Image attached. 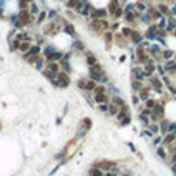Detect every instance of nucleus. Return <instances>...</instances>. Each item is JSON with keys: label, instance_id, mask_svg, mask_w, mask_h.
<instances>
[{"label": "nucleus", "instance_id": "1", "mask_svg": "<svg viewBox=\"0 0 176 176\" xmlns=\"http://www.w3.org/2000/svg\"><path fill=\"white\" fill-rule=\"evenodd\" d=\"M51 84L56 87V88H66L70 87L71 84V77H70V73H65V71H59L56 74V77L51 80Z\"/></svg>", "mask_w": 176, "mask_h": 176}, {"label": "nucleus", "instance_id": "2", "mask_svg": "<svg viewBox=\"0 0 176 176\" xmlns=\"http://www.w3.org/2000/svg\"><path fill=\"white\" fill-rule=\"evenodd\" d=\"M148 85L151 87V90L158 91L159 94H162V93H164V88H165V85H164V82H162V77H161V76H158L156 73H154L153 76H150V77H148Z\"/></svg>", "mask_w": 176, "mask_h": 176}, {"label": "nucleus", "instance_id": "3", "mask_svg": "<svg viewBox=\"0 0 176 176\" xmlns=\"http://www.w3.org/2000/svg\"><path fill=\"white\" fill-rule=\"evenodd\" d=\"M40 54H42V46L37 45V43H32L30 51L26 53V54H23V59L28 63H34V60L37 59V56H40Z\"/></svg>", "mask_w": 176, "mask_h": 176}, {"label": "nucleus", "instance_id": "4", "mask_svg": "<svg viewBox=\"0 0 176 176\" xmlns=\"http://www.w3.org/2000/svg\"><path fill=\"white\" fill-rule=\"evenodd\" d=\"M158 31H159L158 25L156 23H151V25H148V28L145 30L144 37L148 39V40H156L158 39Z\"/></svg>", "mask_w": 176, "mask_h": 176}, {"label": "nucleus", "instance_id": "5", "mask_svg": "<svg viewBox=\"0 0 176 176\" xmlns=\"http://www.w3.org/2000/svg\"><path fill=\"white\" fill-rule=\"evenodd\" d=\"M131 79H136V80H142L144 82V79H147L145 73H144V66L142 65H134L131 68Z\"/></svg>", "mask_w": 176, "mask_h": 176}, {"label": "nucleus", "instance_id": "6", "mask_svg": "<svg viewBox=\"0 0 176 176\" xmlns=\"http://www.w3.org/2000/svg\"><path fill=\"white\" fill-rule=\"evenodd\" d=\"M142 39H144V34H142V32L139 31V30H136V28H134L133 30V32H131V36H130V39H128V40H130V43H133V45H141L142 42H144V40H142Z\"/></svg>", "mask_w": 176, "mask_h": 176}, {"label": "nucleus", "instance_id": "7", "mask_svg": "<svg viewBox=\"0 0 176 176\" xmlns=\"http://www.w3.org/2000/svg\"><path fill=\"white\" fill-rule=\"evenodd\" d=\"M164 68H165V73L168 76H176V60L172 59V60H165L164 63Z\"/></svg>", "mask_w": 176, "mask_h": 176}, {"label": "nucleus", "instance_id": "8", "mask_svg": "<svg viewBox=\"0 0 176 176\" xmlns=\"http://www.w3.org/2000/svg\"><path fill=\"white\" fill-rule=\"evenodd\" d=\"M93 99H94V102H96L97 105H100V104H110L111 96H110L108 93H104V94H93Z\"/></svg>", "mask_w": 176, "mask_h": 176}, {"label": "nucleus", "instance_id": "9", "mask_svg": "<svg viewBox=\"0 0 176 176\" xmlns=\"http://www.w3.org/2000/svg\"><path fill=\"white\" fill-rule=\"evenodd\" d=\"M175 141H176V133H165V134H162V145H173L175 144Z\"/></svg>", "mask_w": 176, "mask_h": 176}, {"label": "nucleus", "instance_id": "10", "mask_svg": "<svg viewBox=\"0 0 176 176\" xmlns=\"http://www.w3.org/2000/svg\"><path fill=\"white\" fill-rule=\"evenodd\" d=\"M93 167H97L102 172H110L111 168H114V162H111V161H99L97 164L93 165Z\"/></svg>", "mask_w": 176, "mask_h": 176}, {"label": "nucleus", "instance_id": "11", "mask_svg": "<svg viewBox=\"0 0 176 176\" xmlns=\"http://www.w3.org/2000/svg\"><path fill=\"white\" fill-rule=\"evenodd\" d=\"M150 93H151V87H150V85H145V87L138 93V96H139V99H141V102H145L147 99H150Z\"/></svg>", "mask_w": 176, "mask_h": 176}, {"label": "nucleus", "instance_id": "12", "mask_svg": "<svg viewBox=\"0 0 176 176\" xmlns=\"http://www.w3.org/2000/svg\"><path fill=\"white\" fill-rule=\"evenodd\" d=\"M32 65H34V68H36V70L42 71L45 66H46V59L42 56V54H40V56H37V59L34 60V63H32Z\"/></svg>", "mask_w": 176, "mask_h": 176}, {"label": "nucleus", "instance_id": "13", "mask_svg": "<svg viewBox=\"0 0 176 176\" xmlns=\"http://www.w3.org/2000/svg\"><path fill=\"white\" fill-rule=\"evenodd\" d=\"M156 8H158V11L162 14V17H172V16H173V14H172V11H170V8H168L165 3H159Z\"/></svg>", "mask_w": 176, "mask_h": 176}, {"label": "nucleus", "instance_id": "14", "mask_svg": "<svg viewBox=\"0 0 176 176\" xmlns=\"http://www.w3.org/2000/svg\"><path fill=\"white\" fill-rule=\"evenodd\" d=\"M127 116H130V108H128V105H124V107H120V110H119V113H118V120L120 122L122 119H125Z\"/></svg>", "mask_w": 176, "mask_h": 176}, {"label": "nucleus", "instance_id": "15", "mask_svg": "<svg viewBox=\"0 0 176 176\" xmlns=\"http://www.w3.org/2000/svg\"><path fill=\"white\" fill-rule=\"evenodd\" d=\"M175 50H172V48H164L162 50V60H172V59H175Z\"/></svg>", "mask_w": 176, "mask_h": 176}, {"label": "nucleus", "instance_id": "16", "mask_svg": "<svg viewBox=\"0 0 176 176\" xmlns=\"http://www.w3.org/2000/svg\"><path fill=\"white\" fill-rule=\"evenodd\" d=\"M144 87H145V85H144V82H142V80L131 79V90H133L134 93H139V91H141Z\"/></svg>", "mask_w": 176, "mask_h": 176}, {"label": "nucleus", "instance_id": "17", "mask_svg": "<svg viewBox=\"0 0 176 176\" xmlns=\"http://www.w3.org/2000/svg\"><path fill=\"white\" fill-rule=\"evenodd\" d=\"M118 8H119V2H118V0H111V2L108 3V6H107V11H108V14H110V16H113Z\"/></svg>", "mask_w": 176, "mask_h": 176}, {"label": "nucleus", "instance_id": "18", "mask_svg": "<svg viewBox=\"0 0 176 176\" xmlns=\"http://www.w3.org/2000/svg\"><path fill=\"white\" fill-rule=\"evenodd\" d=\"M45 68H48L51 73L57 74V73L60 71V65H59V62H46V66H45Z\"/></svg>", "mask_w": 176, "mask_h": 176}, {"label": "nucleus", "instance_id": "19", "mask_svg": "<svg viewBox=\"0 0 176 176\" xmlns=\"http://www.w3.org/2000/svg\"><path fill=\"white\" fill-rule=\"evenodd\" d=\"M110 102H111V104H116L118 107H124V105H127V104L124 102V99L120 97L119 94H113L111 99H110Z\"/></svg>", "mask_w": 176, "mask_h": 176}, {"label": "nucleus", "instance_id": "20", "mask_svg": "<svg viewBox=\"0 0 176 176\" xmlns=\"http://www.w3.org/2000/svg\"><path fill=\"white\" fill-rule=\"evenodd\" d=\"M96 87H97V82H96V80H93V79H88V80H87L85 91H88V93H93L94 90H96Z\"/></svg>", "mask_w": 176, "mask_h": 176}, {"label": "nucleus", "instance_id": "21", "mask_svg": "<svg viewBox=\"0 0 176 176\" xmlns=\"http://www.w3.org/2000/svg\"><path fill=\"white\" fill-rule=\"evenodd\" d=\"M119 110H120V107H118L116 104H108V114L110 116H118V113H119Z\"/></svg>", "mask_w": 176, "mask_h": 176}, {"label": "nucleus", "instance_id": "22", "mask_svg": "<svg viewBox=\"0 0 176 176\" xmlns=\"http://www.w3.org/2000/svg\"><path fill=\"white\" fill-rule=\"evenodd\" d=\"M87 63H88V66L97 65V63H99V62H97V57L94 56L93 53H87Z\"/></svg>", "mask_w": 176, "mask_h": 176}, {"label": "nucleus", "instance_id": "23", "mask_svg": "<svg viewBox=\"0 0 176 176\" xmlns=\"http://www.w3.org/2000/svg\"><path fill=\"white\" fill-rule=\"evenodd\" d=\"M71 48H73L74 51H85V45H84V42H82V40L76 39V40H74V43H73V46H71Z\"/></svg>", "mask_w": 176, "mask_h": 176}, {"label": "nucleus", "instance_id": "24", "mask_svg": "<svg viewBox=\"0 0 176 176\" xmlns=\"http://www.w3.org/2000/svg\"><path fill=\"white\" fill-rule=\"evenodd\" d=\"M59 65H60V71H65V73H70V71H71V65H70L68 60L62 59V60L59 62Z\"/></svg>", "mask_w": 176, "mask_h": 176}, {"label": "nucleus", "instance_id": "25", "mask_svg": "<svg viewBox=\"0 0 176 176\" xmlns=\"http://www.w3.org/2000/svg\"><path fill=\"white\" fill-rule=\"evenodd\" d=\"M32 46V43L31 42H20V46H19V51L22 53V54H26L30 51V48Z\"/></svg>", "mask_w": 176, "mask_h": 176}, {"label": "nucleus", "instance_id": "26", "mask_svg": "<svg viewBox=\"0 0 176 176\" xmlns=\"http://www.w3.org/2000/svg\"><path fill=\"white\" fill-rule=\"evenodd\" d=\"M63 31L66 32V34H70V36H76V30H74V26L71 25V23H68V22H65V25H63Z\"/></svg>", "mask_w": 176, "mask_h": 176}, {"label": "nucleus", "instance_id": "27", "mask_svg": "<svg viewBox=\"0 0 176 176\" xmlns=\"http://www.w3.org/2000/svg\"><path fill=\"white\" fill-rule=\"evenodd\" d=\"M168 125H170V120H167L165 118L159 122V128H161V131H162V134H165V133H168Z\"/></svg>", "mask_w": 176, "mask_h": 176}, {"label": "nucleus", "instance_id": "28", "mask_svg": "<svg viewBox=\"0 0 176 176\" xmlns=\"http://www.w3.org/2000/svg\"><path fill=\"white\" fill-rule=\"evenodd\" d=\"M104 40H105V43H108V45L113 43V42H114V32H111L110 30L105 31V32H104Z\"/></svg>", "mask_w": 176, "mask_h": 176}, {"label": "nucleus", "instance_id": "29", "mask_svg": "<svg viewBox=\"0 0 176 176\" xmlns=\"http://www.w3.org/2000/svg\"><path fill=\"white\" fill-rule=\"evenodd\" d=\"M156 105H158V99H153V97L147 99L145 102H144V107H145V108H150V110H153Z\"/></svg>", "mask_w": 176, "mask_h": 176}, {"label": "nucleus", "instance_id": "30", "mask_svg": "<svg viewBox=\"0 0 176 176\" xmlns=\"http://www.w3.org/2000/svg\"><path fill=\"white\" fill-rule=\"evenodd\" d=\"M148 130H150L153 134H159V133H161L159 122H150V125H148Z\"/></svg>", "mask_w": 176, "mask_h": 176}, {"label": "nucleus", "instance_id": "31", "mask_svg": "<svg viewBox=\"0 0 176 176\" xmlns=\"http://www.w3.org/2000/svg\"><path fill=\"white\" fill-rule=\"evenodd\" d=\"M46 17H48L46 11H40V12H39V16H37V19H36V23H37V25H42L45 20H46Z\"/></svg>", "mask_w": 176, "mask_h": 176}, {"label": "nucleus", "instance_id": "32", "mask_svg": "<svg viewBox=\"0 0 176 176\" xmlns=\"http://www.w3.org/2000/svg\"><path fill=\"white\" fill-rule=\"evenodd\" d=\"M133 30L134 28H131V26H122V30H120V32L124 34V37H127V39H130V36H131V32H133Z\"/></svg>", "mask_w": 176, "mask_h": 176}, {"label": "nucleus", "instance_id": "33", "mask_svg": "<svg viewBox=\"0 0 176 176\" xmlns=\"http://www.w3.org/2000/svg\"><path fill=\"white\" fill-rule=\"evenodd\" d=\"M156 153H158V156H159L161 159H167V151H165V147H164V145H159V147L156 148Z\"/></svg>", "mask_w": 176, "mask_h": 176}, {"label": "nucleus", "instance_id": "34", "mask_svg": "<svg viewBox=\"0 0 176 176\" xmlns=\"http://www.w3.org/2000/svg\"><path fill=\"white\" fill-rule=\"evenodd\" d=\"M28 9H30V12H31L32 16H39V12H40V11H39V6H37L34 2H31V3H30Z\"/></svg>", "mask_w": 176, "mask_h": 176}, {"label": "nucleus", "instance_id": "35", "mask_svg": "<svg viewBox=\"0 0 176 176\" xmlns=\"http://www.w3.org/2000/svg\"><path fill=\"white\" fill-rule=\"evenodd\" d=\"M139 120H141V122H142V125H144V127H147L148 128V125H150V122H151V120H150V118H148V116H145V114H139Z\"/></svg>", "mask_w": 176, "mask_h": 176}, {"label": "nucleus", "instance_id": "36", "mask_svg": "<svg viewBox=\"0 0 176 176\" xmlns=\"http://www.w3.org/2000/svg\"><path fill=\"white\" fill-rule=\"evenodd\" d=\"M104 93H107V87L104 84H97V87H96V90L93 91V94H104Z\"/></svg>", "mask_w": 176, "mask_h": 176}, {"label": "nucleus", "instance_id": "37", "mask_svg": "<svg viewBox=\"0 0 176 176\" xmlns=\"http://www.w3.org/2000/svg\"><path fill=\"white\" fill-rule=\"evenodd\" d=\"M42 74H43V76H45L46 79H48V80H50V82H51V80H53L54 77H56V74H54V73H51L48 68H43V70H42Z\"/></svg>", "mask_w": 176, "mask_h": 176}, {"label": "nucleus", "instance_id": "38", "mask_svg": "<svg viewBox=\"0 0 176 176\" xmlns=\"http://www.w3.org/2000/svg\"><path fill=\"white\" fill-rule=\"evenodd\" d=\"M80 0H66V8L68 9H73V8H76V6L79 5Z\"/></svg>", "mask_w": 176, "mask_h": 176}, {"label": "nucleus", "instance_id": "39", "mask_svg": "<svg viewBox=\"0 0 176 176\" xmlns=\"http://www.w3.org/2000/svg\"><path fill=\"white\" fill-rule=\"evenodd\" d=\"M134 8H136L138 12H144V11L147 9V5H145V3H142V2H138L136 5H134Z\"/></svg>", "mask_w": 176, "mask_h": 176}, {"label": "nucleus", "instance_id": "40", "mask_svg": "<svg viewBox=\"0 0 176 176\" xmlns=\"http://www.w3.org/2000/svg\"><path fill=\"white\" fill-rule=\"evenodd\" d=\"M90 176H104V172L97 167H93V170L90 172Z\"/></svg>", "mask_w": 176, "mask_h": 176}, {"label": "nucleus", "instance_id": "41", "mask_svg": "<svg viewBox=\"0 0 176 176\" xmlns=\"http://www.w3.org/2000/svg\"><path fill=\"white\" fill-rule=\"evenodd\" d=\"M124 14H125V12H124V8H122V6H119V8L116 9V12L113 14V17H114V19H120Z\"/></svg>", "mask_w": 176, "mask_h": 176}, {"label": "nucleus", "instance_id": "42", "mask_svg": "<svg viewBox=\"0 0 176 176\" xmlns=\"http://www.w3.org/2000/svg\"><path fill=\"white\" fill-rule=\"evenodd\" d=\"M34 39H36V43H37V45H40V46H42L43 43L46 45V40H45V36H40V34H37V36H36Z\"/></svg>", "mask_w": 176, "mask_h": 176}, {"label": "nucleus", "instance_id": "43", "mask_svg": "<svg viewBox=\"0 0 176 176\" xmlns=\"http://www.w3.org/2000/svg\"><path fill=\"white\" fill-rule=\"evenodd\" d=\"M165 88H167V91H170L172 97H175V96H176V85H175V84H170V85H167Z\"/></svg>", "mask_w": 176, "mask_h": 176}, {"label": "nucleus", "instance_id": "44", "mask_svg": "<svg viewBox=\"0 0 176 176\" xmlns=\"http://www.w3.org/2000/svg\"><path fill=\"white\" fill-rule=\"evenodd\" d=\"M87 80L88 79H79L77 80V88H80L82 91H85V87H87Z\"/></svg>", "mask_w": 176, "mask_h": 176}, {"label": "nucleus", "instance_id": "45", "mask_svg": "<svg viewBox=\"0 0 176 176\" xmlns=\"http://www.w3.org/2000/svg\"><path fill=\"white\" fill-rule=\"evenodd\" d=\"M119 28H120V23H119V22H114V23L110 25V31H111V32H118Z\"/></svg>", "mask_w": 176, "mask_h": 176}, {"label": "nucleus", "instance_id": "46", "mask_svg": "<svg viewBox=\"0 0 176 176\" xmlns=\"http://www.w3.org/2000/svg\"><path fill=\"white\" fill-rule=\"evenodd\" d=\"M153 144H154V145L162 144V136H159V134H154V136H153Z\"/></svg>", "mask_w": 176, "mask_h": 176}, {"label": "nucleus", "instance_id": "47", "mask_svg": "<svg viewBox=\"0 0 176 176\" xmlns=\"http://www.w3.org/2000/svg\"><path fill=\"white\" fill-rule=\"evenodd\" d=\"M131 122V116H127L125 119H122V120H120V127H127L128 124H130Z\"/></svg>", "mask_w": 176, "mask_h": 176}, {"label": "nucleus", "instance_id": "48", "mask_svg": "<svg viewBox=\"0 0 176 176\" xmlns=\"http://www.w3.org/2000/svg\"><path fill=\"white\" fill-rule=\"evenodd\" d=\"M97 108L102 113H108V104H100V105H97Z\"/></svg>", "mask_w": 176, "mask_h": 176}, {"label": "nucleus", "instance_id": "49", "mask_svg": "<svg viewBox=\"0 0 176 176\" xmlns=\"http://www.w3.org/2000/svg\"><path fill=\"white\" fill-rule=\"evenodd\" d=\"M139 102H141V99L138 96V93H134V96H133V105H139Z\"/></svg>", "mask_w": 176, "mask_h": 176}, {"label": "nucleus", "instance_id": "50", "mask_svg": "<svg viewBox=\"0 0 176 176\" xmlns=\"http://www.w3.org/2000/svg\"><path fill=\"white\" fill-rule=\"evenodd\" d=\"M172 168H173V172H175V173H176V162H175V164H173V165H172Z\"/></svg>", "mask_w": 176, "mask_h": 176}, {"label": "nucleus", "instance_id": "51", "mask_svg": "<svg viewBox=\"0 0 176 176\" xmlns=\"http://www.w3.org/2000/svg\"><path fill=\"white\" fill-rule=\"evenodd\" d=\"M172 36H173V37H176V28H175V31L172 32Z\"/></svg>", "mask_w": 176, "mask_h": 176}, {"label": "nucleus", "instance_id": "52", "mask_svg": "<svg viewBox=\"0 0 176 176\" xmlns=\"http://www.w3.org/2000/svg\"><path fill=\"white\" fill-rule=\"evenodd\" d=\"M175 60H176V53H175Z\"/></svg>", "mask_w": 176, "mask_h": 176}, {"label": "nucleus", "instance_id": "53", "mask_svg": "<svg viewBox=\"0 0 176 176\" xmlns=\"http://www.w3.org/2000/svg\"><path fill=\"white\" fill-rule=\"evenodd\" d=\"M125 176H128V175H125Z\"/></svg>", "mask_w": 176, "mask_h": 176}]
</instances>
